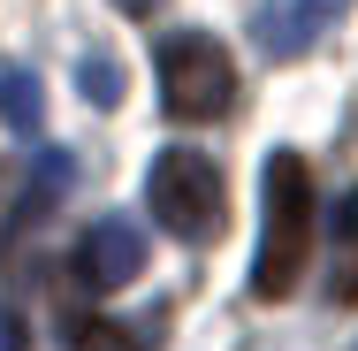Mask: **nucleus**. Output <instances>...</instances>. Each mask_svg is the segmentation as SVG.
I'll use <instances>...</instances> for the list:
<instances>
[{"mask_svg": "<svg viewBox=\"0 0 358 351\" xmlns=\"http://www.w3.org/2000/svg\"><path fill=\"white\" fill-rule=\"evenodd\" d=\"M313 252V176L305 153H267L259 176V260H252V290L259 298H289Z\"/></svg>", "mask_w": 358, "mask_h": 351, "instance_id": "f257e3e1", "label": "nucleus"}, {"mask_svg": "<svg viewBox=\"0 0 358 351\" xmlns=\"http://www.w3.org/2000/svg\"><path fill=\"white\" fill-rule=\"evenodd\" d=\"M145 207H152V221H160L168 237H183V245H214L221 221H229V184H221V168L206 160V153L176 145V153L152 160V176H145Z\"/></svg>", "mask_w": 358, "mask_h": 351, "instance_id": "f03ea898", "label": "nucleus"}, {"mask_svg": "<svg viewBox=\"0 0 358 351\" xmlns=\"http://www.w3.org/2000/svg\"><path fill=\"white\" fill-rule=\"evenodd\" d=\"M160 107L176 123H221L236 107V69L206 31H176L160 39Z\"/></svg>", "mask_w": 358, "mask_h": 351, "instance_id": "7ed1b4c3", "label": "nucleus"}, {"mask_svg": "<svg viewBox=\"0 0 358 351\" xmlns=\"http://www.w3.org/2000/svg\"><path fill=\"white\" fill-rule=\"evenodd\" d=\"M145 275V229L130 214H99L84 237H76V282L84 290H122Z\"/></svg>", "mask_w": 358, "mask_h": 351, "instance_id": "20e7f679", "label": "nucleus"}, {"mask_svg": "<svg viewBox=\"0 0 358 351\" xmlns=\"http://www.w3.org/2000/svg\"><path fill=\"white\" fill-rule=\"evenodd\" d=\"M328 23H336V0H259L252 8V46L267 62H305Z\"/></svg>", "mask_w": 358, "mask_h": 351, "instance_id": "39448f33", "label": "nucleus"}, {"mask_svg": "<svg viewBox=\"0 0 358 351\" xmlns=\"http://www.w3.org/2000/svg\"><path fill=\"white\" fill-rule=\"evenodd\" d=\"M69 184H76V160H69V153H38V160H31V184H23V191H15V207H8V245H15L23 229H38L46 214L62 207V199H69Z\"/></svg>", "mask_w": 358, "mask_h": 351, "instance_id": "423d86ee", "label": "nucleus"}, {"mask_svg": "<svg viewBox=\"0 0 358 351\" xmlns=\"http://www.w3.org/2000/svg\"><path fill=\"white\" fill-rule=\"evenodd\" d=\"M328 298L358 305V191H343L328 214Z\"/></svg>", "mask_w": 358, "mask_h": 351, "instance_id": "0eeeda50", "label": "nucleus"}, {"mask_svg": "<svg viewBox=\"0 0 358 351\" xmlns=\"http://www.w3.org/2000/svg\"><path fill=\"white\" fill-rule=\"evenodd\" d=\"M0 123H8L15 138H38L46 99H38V76H31V69H0Z\"/></svg>", "mask_w": 358, "mask_h": 351, "instance_id": "6e6552de", "label": "nucleus"}, {"mask_svg": "<svg viewBox=\"0 0 358 351\" xmlns=\"http://www.w3.org/2000/svg\"><path fill=\"white\" fill-rule=\"evenodd\" d=\"M76 84H84V99H92V107H122V62H115V54H84Z\"/></svg>", "mask_w": 358, "mask_h": 351, "instance_id": "1a4fd4ad", "label": "nucleus"}, {"mask_svg": "<svg viewBox=\"0 0 358 351\" xmlns=\"http://www.w3.org/2000/svg\"><path fill=\"white\" fill-rule=\"evenodd\" d=\"M69 351H138V336L115 329V321H84V329L69 336Z\"/></svg>", "mask_w": 358, "mask_h": 351, "instance_id": "9d476101", "label": "nucleus"}, {"mask_svg": "<svg viewBox=\"0 0 358 351\" xmlns=\"http://www.w3.org/2000/svg\"><path fill=\"white\" fill-rule=\"evenodd\" d=\"M0 351H23V313L0 305Z\"/></svg>", "mask_w": 358, "mask_h": 351, "instance_id": "9b49d317", "label": "nucleus"}, {"mask_svg": "<svg viewBox=\"0 0 358 351\" xmlns=\"http://www.w3.org/2000/svg\"><path fill=\"white\" fill-rule=\"evenodd\" d=\"M115 8H122V15H138V23H145V15H160L168 0H115Z\"/></svg>", "mask_w": 358, "mask_h": 351, "instance_id": "f8f14e48", "label": "nucleus"}]
</instances>
